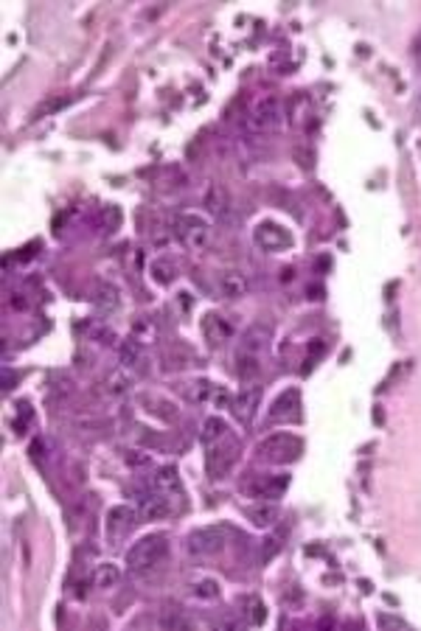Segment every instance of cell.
<instances>
[{"label": "cell", "instance_id": "obj_1", "mask_svg": "<svg viewBox=\"0 0 421 631\" xmlns=\"http://www.w3.org/2000/svg\"><path fill=\"white\" fill-rule=\"evenodd\" d=\"M166 556H169V539L166 536H161V533L143 536L127 550V567H129V572H149L157 564H163Z\"/></svg>", "mask_w": 421, "mask_h": 631}, {"label": "cell", "instance_id": "obj_2", "mask_svg": "<svg viewBox=\"0 0 421 631\" xmlns=\"http://www.w3.org/2000/svg\"><path fill=\"white\" fill-rule=\"evenodd\" d=\"M256 452L267 463H295L303 452V441L292 432H278V435H270V438L261 441Z\"/></svg>", "mask_w": 421, "mask_h": 631}, {"label": "cell", "instance_id": "obj_3", "mask_svg": "<svg viewBox=\"0 0 421 631\" xmlns=\"http://www.w3.org/2000/svg\"><path fill=\"white\" fill-rule=\"evenodd\" d=\"M225 542H228V531L225 528H217V524H205V528H197L188 533L186 539V550L197 558H205V556H217L225 550Z\"/></svg>", "mask_w": 421, "mask_h": 631}, {"label": "cell", "instance_id": "obj_4", "mask_svg": "<svg viewBox=\"0 0 421 631\" xmlns=\"http://www.w3.org/2000/svg\"><path fill=\"white\" fill-rule=\"evenodd\" d=\"M284 118V104L278 95H265V98H258L253 104V110L247 116V127L253 132H270L281 124Z\"/></svg>", "mask_w": 421, "mask_h": 631}, {"label": "cell", "instance_id": "obj_5", "mask_svg": "<svg viewBox=\"0 0 421 631\" xmlns=\"http://www.w3.org/2000/svg\"><path fill=\"white\" fill-rule=\"evenodd\" d=\"M177 239L188 247V250H205L210 241V225L205 217L197 214H183L177 219Z\"/></svg>", "mask_w": 421, "mask_h": 631}, {"label": "cell", "instance_id": "obj_6", "mask_svg": "<svg viewBox=\"0 0 421 631\" xmlns=\"http://www.w3.org/2000/svg\"><path fill=\"white\" fill-rule=\"evenodd\" d=\"M236 452H239V443L233 438H225L214 446H208V455H205V468H208V475L210 477H225L228 475V468L233 466L236 460Z\"/></svg>", "mask_w": 421, "mask_h": 631}, {"label": "cell", "instance_id": "obj_7", "mask_svg": "<svg viewBox=\"0 0 421 631\" xmlns=\"http://www.w3.org/2000/svg\"><path fill=\"white\" fill-rule=\"evenodd\" d=\"M253 239H256V244L261 250H267V253H281V250L292 247V233L287 228H281L278 222H270V219L256 225Z\"/></svg>", "mask_w": 421, "mask_h": 631}, {"label": "cell", "instance_id": "obj_8", "mask_svg": "<svg viewBox=\"0 0 421 631\" xmlns=\"http://www.w3.org/2000/svg\"><path fill=\"white\" fill-rule=\"evenodd\" d=\"M135 511H138V519L141 522H154V519H166L172 513V502H169L166 494L154 491V494L141 497L138 505H135Z\"/></svg>", "mask_w": 421, "mask_h": 631}, {"label": "cell", "instance_id": "obj_9", "mask_svg": "<svg viewBox=\"0 0 421 631\" xmlns=\"http://www.w3.org/2000/svg\"><path fill=\"white\" fill-rule=\"evenodd\" d=\"M301 415V393L295 387L284 390L273 404H270V412L267 418L270 421H295Z\"/></svg>", "mask_w": 421, "mask_h": 631}, {"label": "cell", "instance_id": "obj_10", "mask_svg": "<svg viewBox=\"0 0 421 631\" xmlns=\"http://www.w3.org/2000/svg\"><path fill=\"white\" fill-rule=\"evenodd\" d=\"M202 337L208 340L210 348H222L233 337V329L228 326L225 318H220V314H205L202 318Z\"/></svg>", "mask_w": 421, "mask_h": 631}, {"label": "cell", "instance_id": "obj_11", "mask_svg": "<svg viewBox=\"0 0 421 631\" xmlns=\"http://www.w3.org/2000/svg\"><path fill=\"white\" fill-rule=\"evenodd\" d=\"M258 404H261V387H242V393L233 399V412L242 424H250L258 412Z\"/></svg>", "mask_w": 421, "mask_h": 631}, {"label": "cell", "instance_id": "obj_12", "mask_svg": "<svg viewBox=\"0 0 421 631\" xmlns=\"http://www.w3.org/2000/svg\"><path fill=\"white\" fill-rule=\"evenodd\" d=\"M132 387H135L132 374H127L124 367H118V371L107 374V379H104V385H101V393L107 399H113V401H121V399H127L132 393Z\"/></svg>", "mask_w": 421, "mask_h": 631}, {"label": "cell", "instance_id": "obj_13", "mask_svg": "<svg viewBox=\"0 0 421 631\" xmlns=\"http://www.w3.org/2000/svg\"><path fill=\"white\" fill-rule=\"evenodd\" d=\"M270 345V326L265 323H253L244 334H242V348L239 351H247V354H265Z\"/></svg>", "mask_w": 421, "mask_h": 631}, {"label": "cell", "instance_id": "obj_14", "mask_svg": "<svg viewBox=\"0 0 421 631\" xmlns=\"http://www.w3.org/2000/svg\"><path fill=\"white\" fill-rule=\"evenodd\" d=\"M132 522H141L138 519V511L135 508H127V505H116L107 511V531L110 536H121L132 528Z\"/></svg>", "mask_w": 421, "mask_h": 631}, {"label": "cell", "instance_id": "obj_15", "mask_svg": "<svg viewBox=\"0 0 421 631\" xmlns=\"http://www.w3.org/2000/svg\"><path fill=\"white\" fill-rule=\"evenodd\" d=\"M247 289H250V281H247V275H244V273H239V270H228V273H222V275H220V292H222V298L236 300V298H244V295H247Z\"/></svg>", "mask_w": 421, "mask_h": 631}, {"label": "cell", "instance_id": "obj_16", "mask_svg": "<svg viewBox=\"0 0 421 631\" xmlns=\"http://www.w3.org/2000/svg\"><path fill=\"white\" fill-rule=\"evenodd\" d=\"M244 513H247V519L256 524V528H273V524L281 519V508L276 502H256Z\"/></svg>", "mask_w": 421, "mask_h": 631}, {"label": "cell", "instance_id": "obj_17", "mask_svg": "<svg viewBox=\"0 0 421 631\" xmlns=\"http://www.w3.org/2000/svg\"><path fill=\"white\" fill-rule=\"evenodd\" d=\"M163 362H166V371H183V367L197 365L199 359H197V354H194L188 345L174 342V345H169V348L163 351Z\"/></svg>", "mask_w": 421, "mask_h": 631}, {"label": "cell", "instance_id": "obj_18", "mask_svg": "<svg viewBox=\"0 0 421 631\" xmlns=\"http://www.w3.org/2000/svg\"><path fill=\"white\" fill-rule=\"evenodd\" d=\"M152 486L154 491H161V494H183V483H180V475H177V468L174 466H161L154 471V477H152Z\"/></svg>", "mask_w": 421, "mask_h": 631}, {"label": "cell", "instance_id": "obj_19", "mask_svg": "<svg viewBox=\"0 0 421 631\" xmlns=\"http://www.w3.org/2000/svg\"><path fill=\"white\" fill-rule=\"evenodd\" d=\"M225 438H228V424L220 415H210V418L202 421V430H199V443L202 446H214V443H220Z\"/></svg>", "mask_w": 421, "mask_h": 631}, {"label": "cell", "instance_id": "obj_20", "mask_svg": "<svg viewBox=\"0 0 421 631\" xmlns=\"http://www.w3.org/2000/svg\"><path fill=\"white\" fill-rule=\"evenodd\" d=\"M93 303H96V309H101V311H116L118 303H121L118 289H116L110 281H98L96 289H93Z\"/></svg>", "mask_w": 421, "mask_h": 631}, {"label": "cell", "instance_id": "obj_21", "mask_svg": "<svg viewBox=\"0 0 421 631\" xmlns=\"http://www.w3.org/2000/svg\"><path fill=\"white\" fill-rule=\"evenodd\" d=\"M236 374H239L242 382H253V379L261 374V356H258V354L239 351V354H236Z\"/></svg>", "mask_w": 421, "mask_h": 631}, {"label": "cell", "instance_id": "obj_22", "mask_svg": "<svg viewBox=\"0 0 421 631\" xmlns=\"http://www.w3.org/2000/svg\"><path fill=\"white\" fill-rule=\"evenodd\" d=\"M121 581V569L116 567V564H98L96 569H93V587L96 589H113L116 584Z\"/></svg>", "mask_w": 421, "mask_h": 631}, {"label": "cell", "instance_id": "obj_23", "mask_svg": "<svg viewBox=\"0 0 421 631\" xmlns=\"http://www.w3.org/2000/svg\"><path fill=\"white\" fill-rule=\"evenodd\" d=\"M205 205H208L210 214H217V217H228V208H231V202H228V191H225L222 185H217V183H214V185L208 188Z\"/></svg>", "mask_w": 421, "mask_h": 631}, {"label": "cell", "instance_id": "obj_24", "mask_svg": "<svg viewBox=\"0 0 421 631\" xmlns=\"http://www.w3.org/2000/svg\"><path fill=\"white\" fill-rule=\"evenodd\" d=\"M191 592L202 601H217L222 595V587H220V581H214V578H199V581H194Z\"/></svg>", "mask_w": 421, "mask_h": 631}, {"label": "cell", "instance_id": "obj_25", "mask_svg": "<svg viewBox=\"0 0 421 631\" xmlns=\"http://www.w3.org/2000/svg\"><path fill=\"white\" fill-rule=\"evenodd\" d=\"M210 390H214V385H210L208 379H197V382L186 385V399L202 404V401H210Z\"/></svg>", "mask_w": 421, "mask_h": 631}, {"label": "cell", "instance_id": "obj_26", "mask_svg": "<svg viewBox=\"0 0 421 631\" xmlns=\"http://www.w3.org/2000/svg\"><path fill=\"white\" fill-rule=\"evenodd\" d=\"M267 620V606L258 598H247V623L250 625H265Z\"/></svg>", "mask_w": 421, "mask_h": 631}, {"label": "cell", "instance_id": "obj_27", "mask_svg": "<svg viewBox=\"0 0 421 631\" xmlns=\"http://www.w3.org/2000/svg\"><path fill=\"white\" fill-rule=\"evenodd\" d=\"M278 550H281V536H278V533H276V536H267L265 545H261V550H258V561L267 564L273 556H278Z\"/></svg>", "mask_w": 421, "mask_h": 631}, {"label": "cell", "instance_id": "obj_28", "mask_svg": "<svg viewBox=\"0 0 421 631\" xmlns=\"http://www.w3.org/2000/svg\"><path fill=\"white\" fill-rule=\"evenodd\" d=\"M141 359V340H127L124 345H121V362L124 365H135Z\"/></svg>", "mask_w": 421, "mask_h": 631}, {"label": "cell", "instance_id": "obj_29", "mask_svg": "<svg viewBox=\"0 0 421 631\" xmlns=\"http://www.w3.org/2000/svg\"><path fill=\"white\" fill-rule=\"evenodd\" d=\"M210 404L214 407H233V396H231V390L228 387H220V385H214V390H210Z\"/></svg>", "mask_w": 421, "mask_h": 631}, {"label": "cell", "instance_id": "obj_30", "mask_svg": "<svg viewBox=\"0 0 421 631\" xmlns=\"http://www.w3.org/2000/svg\"><path fill=\"white\" fill-rule=\"evenodd\" d=\"M124 460H127V466H132V468H143V466H152V457H149L146 452H138V449L127 452V455H124Z\"/></svg>", "mask_w": 421, "mask_h": 631}, {"label": "cell", "instance_id": "obj_31", "mask_svg": "<svg viewBox=\"0 0 421 631\" xmlns=\"http://www.w3.org/2000/svg\"><path fill=\"white\" fill-rule=\"evenodd\" d=\"M65 104H68V98H48L45 104H39V107H37V116H39V118H42V116H51V113L62 110Z\"/></svg>", "mask_w": 421, "mask_h": 631}, {"label": "cell", "instance_id": "obj_32", "mask_svg": "<svg viewBox=\"0 0 421 631\" xmlns=\"http://www.w3.org/2000/svg\"><path fill=\"white\" fill-rule=\"evenodd\" d=\"M93 337H96L101 345H113V342H116L113 329H96V331H93Z\"/></svg>", "mask_w": 421, "mask_h": 631}, {"label": "cell", "instance_id": "obj_33", "mask_svg": "<svg viewBox=\"0 0 421 631\" xmlns=\"http://www.w3.org/2000/svg\"><path fill=\"white\" fill-rule=\"evenodd\" d=\"M163 625L166 628H188V620H183L180 614H166L163 617Z\"/></svg>", "mask_w": 421, "mask_h": 631}, {"label": "cell", "instance_id": "obj_34", "mask_svg": "<svg viewBox=\"0 0 421 631\" xmlns=\"http://www.w3.org/2000/svg\"><path fill=\"white\" fill-rule=\"evenodd\" d=\"M377 620H379V625H385V628H391V625H393V628H407V623H404V620H399V617H388V614H379Z\"/></svg>", "mask_w": 421, "mask_h": 631}, {"label": "cell", "instance_id": "obj_35", "mask_svg": "<svg viewBox=\"0 0 421 631\" xmlns=\"http://www.w3.org/2000/svg\"><path fill=\"white\" fill-rule=\"evenodd\" d=\"M45 446H48L45 441H34V443H31V457H34V460H42V457H45Z\"/></svg>", "mask_w": 421, "mask_h": 631}, {"label": "cell", "instance_id": "obj_36", "mask_svg": "<svg viewBox=\"0 0 421 631\" xmlns=\"http://www.w3.org/2000/svg\"><path fill=\"white\" fill-rule=\"evenodd\" d=\"M306 292H309L312 300H321V298H323V286H309Z\"/></svg>", "mask_w": 421, "mask_h": 631}, {"label": "cell", "instance_id": "obj_37", "mask_svg": "<svg viewBox=\"0 0 421 631\" xmlns=\"http://www.w3.org/2000/svg\"><path fill=\"white\" fill-rule=\"evenodd\" d=\"M12 306H15V309H26L28 303H26V298H23V295H15V298H12Z\"/></svg>", "mask_w": 421, "mask_h": 631}]
</instances>
